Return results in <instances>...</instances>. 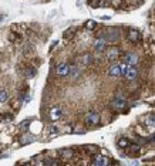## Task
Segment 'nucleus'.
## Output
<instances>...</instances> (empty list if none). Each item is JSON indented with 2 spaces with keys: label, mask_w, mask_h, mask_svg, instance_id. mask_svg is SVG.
Listing matches in <instances>:
<instances>
[{
  "label": "nucleus",
  "mask_w": 155,
  "mask_h": 166,
  "mask_svg": "<svg viewBox=\"0 0 155 166\" xmlns=\"http://www.w3.org/2000/svg\"><path fill=\"white\" fill-rule=\"evenodd\" d=\"M103 33L98 34V37H103L107 43H117L118 40H120V31H118V29H114V27H108V29H105V30H101Z\"/></svg>",
  "instance_id": "obj_1"
},
{
  "label": "nucleus",
  "mask_w": 155,
  "mask_h": 166,
  "mask_svg": "<svg viewBox=\"0 0 155 166\" xmlns=\"http://www.w3.org/2000/svg\"><path fill=\"white\" fill-rule=\"evenodd\" d=\"M98 122H100V115H98V112H95V111H90V112L85 114V116H84V123H85L87 126L97 125Z\"/></svg>",
  "instance_id": "obj_2"
},
{
  "label": "nucleus",
  "mask_w": 155,
  "mask_h": 166,
  "mask_svg": "<svg viewBox=\"0 0 155 166\" xmlns=\"http://www.w3.org/2000/svg\"><path fill=\"white\" fill-rule=\"evenodd\" d=\"M121 60L124 64H127V65H137V63H138V56L135 53H124L121 57Z\"/></svg>",
  "instance_id": "obj_3"
},
{
  "label": "nucleus",
  "mask_w": 155,
  "mask_h": 166,
  "mask_svg": "<svg viewBox=\"0 0 155 166\" xmlns=\"http://www.w3.org/2000/svg\"><path fill=\"white\" fill-rule=\"evenodd\" d=\"M105 51V57H107V60L108 61H115L120 57V50H118V47L115 46H111V47H108Z\"/></svg>",
  "instance_id": "obj_4"
},
{
  "label": "nucleus",
  "mask_w": 155,
  "mask_h": 166,
  "mask_svg": "<svg viewBox=\"0 0 155 166\" xmlns=\"http://www.w3.org/2000/svg\"><path fill=\"white\" fill-rule=\"evenodd\" d=\"M124 77L130 81L137 80V77H138V70H137L134 65H127V70H125V73H124Z\"/></svg>",
  "instance_id": "obj_5"
},
{
  "label": "nucleus",
  "mask_w": 155,
  "mask_h": 166,
  "mask_svg": "<svg viewBox=\"0 0 155 166\" xmlns=\"http://www.w3.org/2000/svg\"><path fill=\"white\" fill-rule=\"evenodd\" d=\"M127 38H128L132 44H137V43H139V40H141V33H139L138 30L131 29V30L127 31Z\"/></svg>",
  "instance_id": "obj_6"
},
{
  "label": "nucleus",
  "mask_w": 155,
  "mask_h": 166,
  "mask_svg": "<svg viewBox=\"0 0 155 166\" xmlns=\"http://www.w3.org/2000/svg\"><path fill=\"white\" fill-rule=\"evenodd\" d=\"M68 70H70V65L66 63H60L56 67V74L58 77H67L68 75Z\"/></svg>",
  "instance_id": "obj_7"
},
{
  "label": "nucleus",
  "mask_w": 155,
  "mask_h": 166,
  "mask_svg": "<svg viewBox=\"0 0 155 166\" xmlns=\"http://www.w3.org/2000/svg\"><path fill=\"white\" fill-rule=\"evenodd\" d=\"M48 116H50L51 121H58L63 116V110L60 106H53L50 111H48Z\"/></svg>",
  "instance_id": "obj_8"
},
{
  "label": "nucleus",
  "mask_w": 155,
  "mask_h": 166,
  "mask_svg": "<svg viewBox=\"0 0 155 166\" xmlns=\"http://www.w3.org/2000/svg\"><path fill=\"white\" fill-rule=\"evenodd\" d=\"M107 47V41L103 38V37H97V40L94 41V48L97 53H103Z\"/></svg>",
  "instance_id": "obj_9"
},
{
  "label": "nucleus",
  "mask_w": 155,
  "mask_h": 166,
  "mask_svg": "<svg viewBox=\"0 0 155 166\" xmlns=\"http://www.w3.org/2000/svg\"><path fill=\"white\" fill-rule=\"evenodd\" d=\"M111 105H112V108H114V110L120 111V110H125V108L128 106V104H127V101H125V100H121V98H115V100L111 102Z\"/></svg>",
  "instance_id": "obj_10"
},
{
  "label": "nucleus",
  "mask_w": 155,
  "mask_h": 166,
  "mask_svg": "<svg viewBox=\"0 0 155 166\" xmlns=\"http://www.w3.org/2000/svg\"><path fill=\"white\" fill-rule=\"evenodd\" d=\"M91 165H95V166H105V165H108V159L105 158V156L95 155V156H94V159H93V162H91Z\"/></svg>",
  "instance_id": "obj_11"
},
{
  "label": "nucleus",
  "mask_w": 155,
  "mask_h": 166,
  "mask_svg": "<svg viewBox=\"0 0 155 166\" xmlns=\"http://www.w3.org/2000/svg\"><path fill=\"white\" fill-rule=\"evenodd\" d=\"M68 75H71V78L73 80H78L81 77V70H80V67L78 65H71L70 67V70H68Z\"/></svg>",
  "instance_id": "obj_12"
},
{
  "label": "nucleus",
  "mask_w": 155,
  "mask_h": 166,
  "mask_svg": "<svg viewBox=\"0 0 155 166\" xmlns=\"http://www.w3.org/2000/svg\"><path fill=\"white\" fill-rule=\"evenodd\" d=\"M108 73H110V75H111V77L117 78V77L121 75V68H120V65H118V64H111V65H110Z\"/></svg>",
  "instance_id": "obj_13"
},
{
  "label": "nucleus",
  "mask_w": 155,
  "mask_h": 166,
  "mask_svg": "<svg viewBox=\"0 0 155 166\" xmlns=\"http://www.w3.org/2000/svg\"><path fill=\"white\" fill-rule=\"evenodd\" d=\"M58 155H60L61 158H66V159H71V158H73V155H74V150H71V149H60V150H58Z\"/></svg>",
  "instance_id": "obj_14"
},
{
  "label": "nucleus",
  "mask_w": 155,
  "mask_h": 166,
  "mask_svg": "<svg viewBox=\"0 0 155 166\" xmlns=\"http://www.w3.org/2000/svg\"><path fill=\"white\" fill-rule=\"evenodd\" d=\"M80 63H81V65H90L91 64V56L88 53H85V54H83V56L80 57Z\"/></svg>",
  "instance_id": "obj_15"
},
{
  "label": "nucleus",
  "mask_w": 155,
  "mask_h": 166,
  "mask_svg": "<svg viewBox=\"0 0 155 166\" xmlns=\"http://www.w3.org/2000/svg\"><path fill=\"white\" fill-rule=\"evenodd\" d=\"M127 148H128V152L131 153V155H138V153L141 152V146L139 145H131V143H130Z\"/></svg>",
  "instance_id": "obj_16"
},
{
  "label": "nucleus",
  "mask_w": 155,
  "mask_h": 166,
  "mask_svg": "<svg viewBox=\"0 0 155 166\" xmlns=\"http://www.w3.org/2000/svg\"><path fill=\"white\" fill-rule=\"evenodd\" d=\"M24 75H26L27 78H33V77L36 75V70L31 68V67H27L26 70H24Z\"/></svg>",
  "instance_id": "obj_17"
},
{
  "label": "nucleus",
  "mask_w": 155,
  "mask_h": 166,
  "mask_svg": "<svg viewBox=\"0 0 155 166\" xmlns=\"http://www.w3.org/2000/svg\"><path fill=\"white\" fill-rule=\"evenodd\" d=\"M128 145H130V141L127 139V138H121V139L118 141V146H120L121 149H125Z\"/></svg>",
  "instance_id": "obj_18"
},
{
  "label": "nucleus",
  "mask_w": 155,
  "mask_h": 166,
  "mask_svg": "<svg viewBox=\"0 0 155 166\" xmlns=\"http://www.w3.org/2000/svg\"><path fill=\"white\" fill-rule=\"evenodd\" d=\"M84 150H85V152H88L90 155L94 156V153L98 150V148H97V146H94V145H93V146H84Z\"/></svg>",
  "instance_id": "obj_19"
},
{
  "label": "nucleus",
  "mask_w": 155,
  "mask_h": 166,
  "mask_svg": "<svg viewBox=\"0 0 155 166\" xmlns=\"http://www.w3.org/2000/svg\"><path fill=\"white\" fill-rule=\"evenodd\" d=\"M7 98H9V94H7V91H4V90L0 91V102H6Z\"/></svg>",
  "instance_id": "obj_20"
},
{
  "label": "nucleus",
  "mask_w": 155,
  "mask_h": 166,
  "mask_svg": "<svg viewBox=\"0 0 155 166\" xmlns=\"http://www.w3.org/2000/svg\"><path fill=\"white\" fill-rule=\"evenodd\" d=\"M44 165H51V166H56V165H60V162L56 159H47V160H44Z\"/></svg>",
  "instance_id": "obj_21"
},
{
  "label": "nucleus",
  "mask_w": 155,
  "mask_h": 166,
  "mask_svg": "<svg viewBox=\"0 0 155 166\" xmlns=\"http://www.w3.org/2000/svg\"><path fill=\"white\" fill-rule=\"evenodd\" d=\"M154 121H155V116H154V114H151V115L147 118V125H148V126H154Z\"/></svg>",
  "instance_id": "obj_22"
},
{
  "label": "nucleus",
  "mask_w": 155,
  "mask_h": 166,
  "mask_svg": "<svg viewBox=\"0 0 155 166\" xmlns=\"http://www.w3.org/2000/svg\"><path fill=\"white\" fill-rule=\"evenodd\" d=\"M85 27H87L88 30H94V27H95V21H94V20H88L87 23H85Z\"/></svg>",
  "instance_id": "obj_23"
},
{
  "label": "nucleus",
  "mask_w": 155,
  "mask_h": 166,
  "mask_svg": "<svg viewBox=\"0 0 155 166\" xmlns=\"http://www.w3.org/2000/svg\"><path fill=\"white\" fill-rule=\"evenodd\" d=\"M70 36H74V29H68L67 31L64 33V38H70Z\"/></svg>",
  "instance_id": "obj_24"
},
{
  "label": "nucleus",
  "mask_w": 155,
  "mask_h": 166,
  "mask_svg": "<svg viewBox=\"0 0 155 166\" xmlns=\"http://www.w3.org/2000/svg\"><path fill=\"white\" fill-rule=\"evenodd\" d=\"M98 4H100V2H98V0H90V6H93V7H97Z\"/></svg>",
  "instance_id": "obj_25"
},
{
  "label": "nucleus",
  "mask_w": 155,
  "mask_h": 166,
  "mask_svg": "<svg viewBox=\"0 0 155 166\" xmlns=\"http://www.w3.org/2000/svg\"><path fill=\"white\" fill-rule=\"evenodd\" d=\"M50 132H51V135H56V133L58 132V129L56 126H50Z\"/></svg>",
  "instance_id": "obj_26"
}]
</instances>
